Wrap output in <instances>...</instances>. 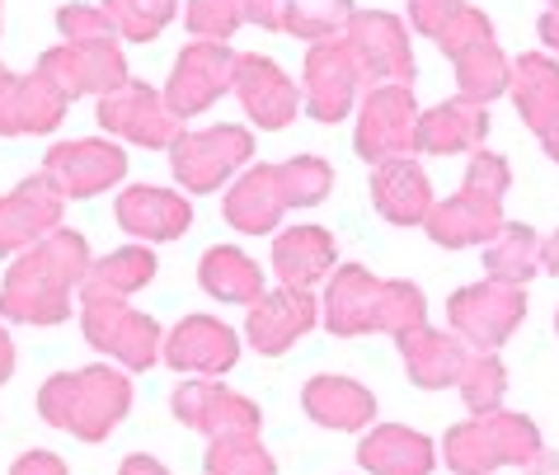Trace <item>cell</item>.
I'll use <instances>...</instances> for the list:
<instances>
[{"label":"cell","instance_id":"1","mask_svg":"<svg viewBox=\"0 0 559 475\" xmlns=\"http://www.w3.org/2000/svg\"><path fill=\"white\" fill-rule=\"evenodd\" d=\"M90 273V245L81 231L57 226L52 236L14 259L0 287V316L20 325H61L71 316V293Z\"/></svg>","mask_w":559,"mask_h":475},{"label":"cell","instance_id":"2","mask_svg":"<svg viewBox=\"0 0 559 475\" xmlns=\"http://www.w3.org/2000/svg\"><path fill=\"white\" fill-rule=\"evenodd\" d=\"M409 24L452 57L461 99L489 104L512 85V67L485 10L465 5V0H409Z\"/></svg>","mask_w":559,"mask_h":475},{"label":"cell","instance_id":"3","mask_svg":"<svg viewBox=\"0 0 559 475\" xmlns=\"http://www.w3.org/2000/svg\"><path fill=\"white\" fill-rule=\"evenodd\" d=\"M428 301L414 283H385L371 278L362 264H344L334 273L330 293H324V325L338 340H353V334H405L414 325H424Z\"/></svg>","mask_w":559,"mask_h":475},{"label":"cell","instance_id":"4","mask_svg":"<svg viewBox=\"0 0 559 475\" xmlns=\"http://www.w3.org/2000/svg\"><path fill=\"white\" fill-rule=\"evenodd\" d=\"M334 183V170L320 156H297L283 165H254L226 193V222L245 236L273 231L287 207H316Z\"/></svg>","mask_w":559,"mask_h":475},{"label":"cell","instance_id":"5","mask_svg":"<svg viewBox=\"0 0 559 475\" xmlns=\"http://www.w3.org/2000/svg\"><path fill=\"white\" fill-rule=\"evenodd\" d=\"M512 183V170L493 151H475L471 170L456 198L432 203L424 231L442 245V250H471V245H489L503 231V193Z\"/></svg>","mask_w":559,"mask_h":475},{"label":"cell","instance_id":"6","mask_svg":"<svg viewBox=\"0 0 559 475\" xmlns=\"http://www.w3.org/2000/svg\"><path fill=\"white\" fill-rule=\"evenodd\" d=\"M132 405L128 377L114 367H85V372H61L38 391L43 419L57 428H71L75 438L99 442Z\"/></svg>","mask_w":559,"mask_h":475},{"label":"cell","instance_id":"7","mask_svg":"<svg viewBox=\"0 0 559 475\" xmlns=\"http://www.w3.org/2000/svg\"><path fill=\"white\" fill-rule=\"evenodd\" d=\"M540 434L522 415H485L447 434V466L461 475H485L493 466L536 462Z\"/></svg>","mask_w":559,"mask_h":475},{"label":"cell","instance_id":"8","mask_svg":"<svg viewBox=\"0 0 559 475\" xmlns=\"http://www.w3.org/2000/svg\"><path fill=\"white\" fill-rule=\"evenodd\" d=\"M522 316H526V293L518 283H499V278L471 283L447 301V320L475 354H493L499 344H508L512 330L522 325Z\"/></svg>","mask_w":559,"mask_h":475},{"label":"cell","instance_id":"9","mask_svg":"<svg viewBox=\"0 0 559 475\" xmlns=\"http://www.w3.org/2000/svg\"><path fill=\"white\" fill-rule=\"evenodd\" d=\"M250 156H254V136L236 128V122H216V128H203V132H179L175 146H169L175 179L189 193L222 189V179L236 175Z\"/></svg>","mask_w":559,"mask_h":475},{"label":"cell","instance_id":"10","mask_svg":"<svg viewBox=\"0 0 559 475\" xmlns=\"http://www.w3.org/2000/svg\"><path fill=\"white\" fill-rule=\"evenodd\" d=\"M344 43L362 71V85H414V52H409V34L395 14L385 10H357L348 28H344Z\"/></svg>","mask_w":559,"mask_h":475},{"label":"cell","instance_id":"11","mask_svg":"<svg viewBox=\"0 0 559 475\" xmlns=\"http://www.w3.org/2000/svg\"><path fill=\"white\" fill-rule=\"evenodd\" d=\"M236 85V52L226 43H207L198 38L179 52L175 71H169V85H165V104L179 122L203 114L212 99H222L226 90Z\"/></svg>","mask_w":559,"mask_h":475},{"label":"cell","instance_id":"12","mask_svg":"<svg viewBox=\"0 0 559 475\" xmlns=\"http://www.w3.org/2000/svg\"><path fill=\"white\" fill-rule=\"evenodd\" d=\"M81 325L85 340L104 348L108 358H118L122 367H151L155 354H160V325L118 297L81 301Z\"/></svg>","mask_w":559,"mask_h":475},{"label":"cell","instance_id":"13","mask_svg":"<svg viewBox=\"0 0 559 475\" xmlns=\"http://www.w3.org/2000/svg\"><path fill=\"white\" fill-rule=\"evenodd\" d=\"M38 71H48L52 81L67 90V99L75 95H114L132 81L128 61L118 52V38H81V43H61V48L43 52Z\"/></svg>","mask_w":559,"mask_h":475},{"label":"cell","instance_id":"14","mask_svg":"<svg viewBox=\"0 0 559 475\" xmlns=\"http://www.w3.org/2000/svg\"><path fill=\"white\" fill-rule=\"evenodd\" d=\"M418 99L409 85H377L367 90L362 114H357V156L371 165H385L414 146Z\"/></svg>","mask_w":559,"mask_h":475},{"label":"cell","instance_id":"15","mask_svg":"<svg viewBox=\"0 0 559 475\" xmlns=\"http://www.w3.org/2000/svg\"><path fill=\"white\" fill-rule=\"evenodd\" d=\"M357 90H362V71H357L348 43L344 38L310 43V52H306V81H301L306 114L316 118V122L348 118Z\"/></svg>","mask_w":559,"mask_h":475},{"label":"cell","instance_id":"16","mask_svg":"<svg viewBox=\"0 0 559 475\" xmlns=\"http://www.w3.org/2000/svg\"><path fill=\"white\" fill-rule=\"evenodd\" d=\"M99 122L114 136H122V142H136V146H175L179 136V118L169 114L165 95H155V90L146 81H128L122 90H114V95L99 99Z\"/></svg>","mask_w":559,"mask_h":475},{"label":"cell","instance_id":"17","mask_svg":"<svg viewBox=\"0 0 559 475\" xmlns=\"http://www.w3.org/2000/svg\"><path fill=\"white\" fill-rule=\"evenodd\" d=\"M512 104L522 122L536 132L546 156L559 161V61L546 52H522L512 61Z\"/></svg>","mask_w":559,"mask_h":475},{"label":"cell","instance_id":"18","mask_svg":"<svg viewBox=\"0 0 559 475\" xmlns=\"http://www.w3.org/2000/svg\"><path fill=\"white\" fill-rule=\"evenodd\" d=\"M61 114H67V90L48 71L14 75L0 67V136L52 132Z\"/></svg>","mask_w":559,"mask_h":475},{"label":"cell","instance_id":"19","mask_svg":"<svg viewBox=\"0 0 559 475\" xmlns=\"http://www.w3.org/2000/svg\"><path fill=\"white\" fill-rule=\"evenodd\" d=\"M43 175L57 183L61 198H90L128 175V156L114 142H61L43 156Z\"/></svg>","mask_w":559,"mask_h":475},{"label":"cell","instance_id":"20","mask_svg":"<svg viewBox=\"0 0 559 475\" xmlns=\"http://www.w3.org/2000/svg\"><path fill=\"white\" fill-rule=\"evenodd\" d=\"M61 222V189L48 175H28L20 189L0 198V254L28 250L43 236H52Z\"/></svg>","mask_w":559,"mask_h":475},{"label":"cell","instance_id":"21","mask_svg":"<svg viewBox=\"0 0 559 475\" xmlns=\"http://www.w3.org/2000/svg\"><path fill=\"white\" fill-rule=\"evenodd\" d=\"M400 358H405V372L418 387L438 391V387H461L465 367L475 363V348L461 340V334H442L428 325H414L405 334H395Z\"/></svg>","mask_w":559,"mask_h":475},{"label":"cell","instance_id":"22","mask_svg":"<svg viewBox=\"0 0 559 475\" xmlns=\"http://www.w3.org/2000/svg\"><path fill=\"white\" fill-rule=\"evenodd\" d=\"M175 415L183 424L203 428L212 438H254L259 434V409L245 401V395L212 387V381H189V387L175 391Z\"/></svg>","mask_w":559,"mask_h":475},{"label":"cell","instance_id":"23","mask_svg":"<svg viewBox=\"0 0 559 475\" xmlns=\"http://www.w3.org/2000/svg\"><path fill=\"white\" fill-rule=\"evenodd\" d=\"M245 104V114H250L259 128H287L292 118H297V85L287 81L283 71H277V61L259 57V52H245L236 57V85H230Z\"/></svg>","mask_w":559,"mask_h":475},{"label":"cell","instance_id":"24","mask_svg":"<svg viewBox=\"0 0 559 475\" xmlns=\"http://www.w3.org/2000/svg\"><path fill=\"white\" fill-rule=\"evenodd\" d=\"M489 132V109L475 99H447L438 109L418 114L414 122V146L424 156H456V151H479Z\"/></svg>","mask_w":559,"mask_h":475},{"label":"cell","instance_id":"25","mask_svg":"<svg viewBox=\"0 0 559 475\" xmlns=\"http://www.w3.org/2000/svg\"><path fill=\"white\" fill-rule=\"evenodd\" d=\"M310 325H316V297L292 293V287H283V293H263L250 306V320H245L250 344L259 354H287Z\"/></svg>","mask_w":559,"mask_h":475},{"label":"cell","instance_id":"26","mask_svg":"<svg viewBox=\"0 0 559 475\" xmlns=\"http://www.w3.org/2000/svg\"><path fill=\"white\" fill-rule=\"evenodd\" d=\"M236 358H240L236 334L212 316L179 320V330L165 340V363L179 367V372H226V367H236Z\"/></svg>","mask_w":559,"mask_h":475},{"label":"cell","instance_id":"27","mask_svg":"<svg viewBox=\"0 0 559 475\" xmlns=\"http://www.w3.org/2000/svg\"><path fill=\"white\" fill-rule=\"evenodd\" d=\"M118 226L142 240H179L183 231L193 226V207L183 203V193H169V189H122L118 193Z\"/></svg>","mask_w":559,"mask_h":475},{"label":"cell","instance_id":"28","mask_svg":"<svg viewBox=\"0 0 559 475\" xmlns=\"http://www.w3.org/2000/svg\"><path fill=\"white\" fill-rule=\"evenodd\" d=\"M371 203L391 226H424L428 212H432V189H428V175L418 170L409 156H395L377 165L371 175Z\"/></svg>","mask_w":559,"mask_h":475},{"label":"cell","instance_id":"29","mask_svg":"<svg viewBox=\"0 0 559 475\" xmlns=\"http://www.w3.org/2000/svg\"><path fill=\"white\" fill-rule=\"evenodd\" d=\"M334 236L320 231V226H297V231H283L273 245V269L283 287L292 293H306L310 283H320L324 273L334 269Z\"/></svg>","mask_w":559,"mask_h":475},{"label":"cell","instance_id":"30","mask_svg":"<svg viewBox=\"0 0 559 475\" xmlns=\"http://www.w3.org/2000/svg\"><path fill=\"white\" fill-rule=\"evenodd\" d=\"M283 5L287 0H189V28L207 43H226L240 24L283 34Z\"/></svg>","mask_w":559,"mask_h":475},{"label":"cell","instance_id":"31","mask_svg":"<svg viewBox=\"0 0 559 475\" xmlns=\"http://www.w3.org/2000/svg\"><path fill=\"white\" fill-rule=\"evenodd\" d=\"M301 405H306L310 419L330 424V428H362L371 415H377L371 391L357 387V381H348V377H316V381H306Z\"/></svg>","mask_w":559,"mask_h":475},{"label":"cell","instance_id":"32","mask_svg":"<svg viewBox=\"0 0 559 475\" xmlns=\"http://www.w3.org/2000/svg\"><path fill=\"white\" fill-rule=\"evenodd\" d=\"M357 456H362V466L377 471V475H428L432 471L428 438L409 434V428H395V424L367 434L362 448H357Z\"/></svg>","mask_w":559,"mask_h":475},{"label":"cell","instance_id":"33","mask_svg":"<svg viewBox=\"0 0 559 475\" xmlns=\"http://www.w3.org/2000/svg\"><path fill=\"white\" fill-rule=\"evenodd\" d=\"M155 278V254L146 245H128V250H114L99 264H90L85 283H81V301H99V297H118L128 301V293L146 287Z\"/></svg>","mask_w":559,"mask_h":475},{"label":"cell","instance_id":"34","mask_svg":"<svg viewBox=\"0 0 559 475\" xmlns=\"http://www.w3.org/2000/svg\"><path fill=\"white\" fill-rule=\"evenodd\" d=\"M198 283L203 293H212L216 301H259L263 297V273L250 254L230 250V245H212L198 264Z\"/></svg>","mask_w":559,"mask_h":475},{"label":"cell","instance_id":"35","mask_svg":"<svg viewBox=\"0 0 559 475\" xmlns=\"http://www.w3.org/2000/svg\"><path fill=\"white\" fill-rule=\"evenodd\" d=\"M540 269V236L532 226H508L485 245V273L499 283H518L526 287V278H536Z\"/></svg>","mask_w":559,"mask_h":475},{"label":"cell","instance_id":"36","mask_svg":"<svg viewBox=\"0 0 559 475\" xmlns=\"http://www.w3.org/2000/svg\"><path fill=\"white\" fill-rule=\"evenodd\" d=\"M353 0H287L283 5V34L306 38V43H330L348 28Z\"/></svg>","mask_w":559,"mask_h":475},{"label":"cell","instance_id":"37","mask_svg":"<svg viewBox=\"0 0 559 475\" xmlns=\"http://www.w3.org/2000/svg\"><path fill=\"white\" fill-rule=\"evenodd\" d=\"M175 10H179V0H104V14L132 43L160 38V28L175 20Z\"/></svg>","mask_w":559,"mask_h":475},{"label":"cell","instance_id":"38","mask_svg":"<svg viewBox=\"0 0 559 475\" xmlns=\"http://www.w3.org/2000/svg\"><path fill=\"white\" fill-rule=\"evenodd\" d=\"M503 387H508V377H503V363L493 354H475V363L465 367V377H461V395H465V405H471L479 419L499 415Z\"/></svg>","mask_w":559,"mask_h":475},{"label":"cell","instance_id":"39","mask_svg":"<svg viewBox=\"0 0 559 475\" xmlns=\"http://www.w3.org/2000/svg\"><path fill=\"white\" fill-rule=\"evenodd\" d=\"M207 475H273V456L254 438H216L207 452Z\"/></svg>","mask_w":559,"mask_h":475},{"label":"cell","instance_id":"40","mask_svg":"<svg viewBox=\"0 0 559 475\" xmlns=\"http://www.w3.org/2000/svg\"><path fill=\"white\" fill-rule=\"evenodd\" d=\"M57 28L67 34V43H81V38H114L118 28L104 10H85V5H61L57 10Z\"/></svg>","mask_w":559,"mask_h":475},{"label":"cell","instance_id":"41","mask_svg":"<svg viewBox=\"0 0 559 475\" xmlns=\"http://www.w3.org/2000/svg\"><path fill=\"white\" fill-rule=\"evenodd\" d=\"M10 475H67V471H61V462L48 452H28V456H20V466H14Z\"/></svg>","mask_w":559,"mask_h":475},{"label":"cell","instance_id":"42","mask_svg":"<svg viewBox=\"0 0 559 475\" xmlns=\"http://www.w3.org/2000/svg\"><path fill=\"white\" fill-rule=\"evenodd\" d=\"M540 269L555 273V278H559V231H555L550 240H540Z\"/></svg>","mask_w":559,"mask_h":475},{"label":"cell","instance_id":"43","mask_svg":"<svg viewBox=\"0 0 559 475\" xmlns=\"http://www.w3.org/2000/svg\"><path fill=\"white\" fill-rule=\"evenodd\" d=\"M536 28H540V38H546L550 48L559 52V10H546V14H540V24H536Z\"/></svg>","mask_w":559,"mask_h":475},{"label":"cell","instance_id":"44","mask_svg":"<svg viewBox=\"0 0 559 475\" xmlns=\"http://www.w3.org/2000/svg\"><path fill=\"white\" fill-rule=\"evenodd\" d=\"M122 475H165V466L151 462V456H132V462L122 466Z\"/></svg>","mask_w":559,"mask_h":475},{"label":"cell","instance_id":"45","mask_svg":"<svg viewBox=\"0 0 559 475\" xmlns=\"http://www.w3.org/2000/svg\"><path fill=\"white\" fill-rule=\"evenodd\" d=\"M10 367H14V344H10V334L0 330V381L10 377Z\"/></svg>","mask_w":559,"mask_h":475},{"label":"cell","instance_id":"46","mask_svg":"<svg viewBox=\"0 0 559 475\" xmlns=\"http://www.w3.org/2000/svg\"><path fill=\"white\" fill-rule=\"evenodd\" d=\"M532 475H559V456H540V462L532 466Z\"/></svg>","mask_w":559,"mask_h":475},{"label":"cell","instance_id":"47","mask_svg":"<svg viewBox=\"0 0 559 475\" xmlns=\"http://www.w3.org/2000/svg\"><path fill=\"white\" fill-rule=\"evenodd\" d=\"M550 10H559V0H550Z\"/></svg>","mask_w":559,"mask_h":475},{"label":"cell","instance_id":"48","mask_svg":"<svg viewBox=\"0 0 559 475\" xmlns=\"http://www.w3.org/2000/svg\"><path fill=\"white\" fill-rule=\"evenodd\" d=\"M555 330H559V316H555Z\"/></svg>","mask_w":559,"mask_h":475}]
</instances>
